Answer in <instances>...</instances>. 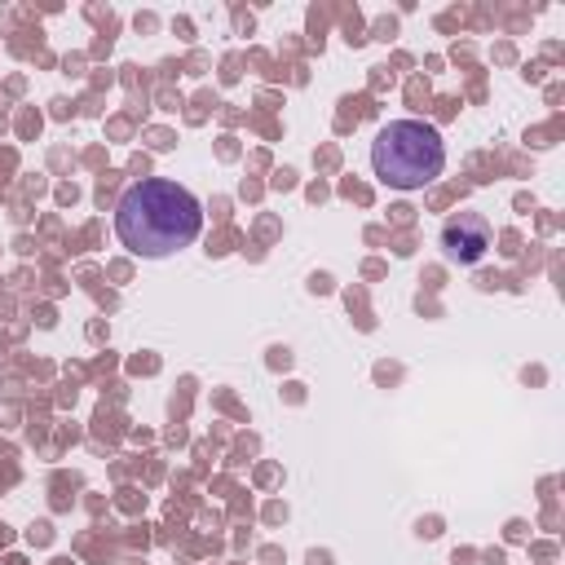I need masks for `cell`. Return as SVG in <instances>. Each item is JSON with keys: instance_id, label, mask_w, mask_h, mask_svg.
<instances>
[{"instance_id": "obj_1", "label": "cell", "mask_w": 565, "mask_h": 565, "mask_svg": "<svg viewBox=\"0 0 565 565\" xmlns=\"http://www.w3.org/2000/svg\"><path fill=\"white\" fill-rule=\"evenodd\" d=\"M203 230V207L199 199L163 177H146L137 185H128L115 203V234L128 252L137 256H172L181 247H190Z\"/></svg>"}, {"instance_id": "obj_2", "label": "cell", "mask_w": 565, "mask_h": 565, "mask_svg": "<svg viewBox=\"0 0 565 565\" xmlns=\"http://www.w3.org/2000/svg\"><path fill=\"white\" fill-rule=\"evenodd\" d=\"M446 168L441 132L424 119H388L371 141V172L388 190H424Z\"/></svg>"}, {"instance_id": "obj_3", "label": "cell", "mask_w": 565, "mask_h": 565, "mask_svg": "<svg viewBox=\"0 0 565 565\" xmlns=\"http://www.w3.org/2000/svg\"><path fill=\"white\" fill-rule=\"evenodd\" d=\"M441 252L455 265H477L490 252V221L481 212H459L441 225Z\"/></svg>"}]
</instances>
